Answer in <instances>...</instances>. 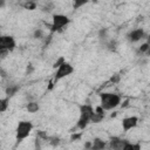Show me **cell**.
<instances>
[{
	"instance_id": "obj_11",
	"label": "cell",
	"mask_w": 150,
	"mask_h": 150,
	"mask_svg": "<svg viewBox=\"0 0 150 150\" xmlns=\"http://www.w3.org/2000/svg\"><path fill=\"white\" fill-rule=\"evenodd\" d=\"M104 109L101 107V105H98L96 109H95V115L93 116V118H91V122L93 123H100L103 118H104Z\"/></svg>"
},
{
	"instance_id": "obj_27",
	"label": "cell",
	"mask_w": 150,
	"mask_h": 150,
	"mask_svg": "<svg viewBox=\"0 0 150 150\" xmlns=\"http://www.w3.org/2000/svg\"><path fill=\"white\" fill-rule=\"evenodd\" d=\"M0 73H1V77H2V79H5V77H6V76H7V75H6V73H5V70H4V69H1V70H0Z\"/></svg>"
},
{
	"instance_id": "obj_12",
	"label": "cell",
	"mask_w": 150,
	"mask_h": 150,
	"mask_svg": "<svg viewBox=\"0 0 150 150\" xmlns=\"http://www.w3.org/2000/svg\"><path fill=\"white\" fill-rule=\"evenodd\" d=\"M19 89H20V87L18 84H9V87L6 88V95H7V97L11 98L12 96H14L18 93Z\"/></svg>"
},
{
	"instance_id": "obj_10",
	"label": "cell",
	"mask_w": 150,
	"mask_h": 150,
	"mask_svg": "<svg viewBox=\"0 0 150 150\" xmlns=\"http://www.w3.org/2000/svg\"><path fill=\"white\" fill-rule=\"evenodd\" d=\"M105 146H107L105 141H103L102 138L95 137V138L91 141V149H90V150H104Z\"/></svg>"
},
{
	"instance_id": "obj_20",
	"label": "cell",
	"mask_w": 150,
	"mask_h": 150,
	"mask_svg": "<svg viewBox=\"0 0 150 150\" xmlns=\"http://www.w3.org/2000/svg\"><path fill=\"white\" fill-rule=\"evenodd\" d=\"M88 1H86V0H82V1H74L73 2V7H74V9H77V8H80L81 6H83V5H86Z\"/></svg>"
},
{
	"instance_id": "obj_25",
	"label": "cell",
	"mask_w": 150,
	"mask_h": 150,
	"mask_svg": "<svg viewBox=\"0 0 150 150\" xmlns=\"http://www.w3.org/2000/svg\"><path fill=\"white\" fill-rule=\"evenodd\" d=\"M81 136H82V134H73L71 137H70V139L71 141H77V139L81 138Z\"/></svg>"
},
{
	"instance_id": "obj_26",
	"label": "cell",
	"mask_w": 150,
	"mask_h": 150,
	"mask_svg": "<svg viewBox=\"0 0 150 150\" xmlns=\"http://www.w3.org/2000/svg\"><path fill=\"white\" fill-rule=\"evenodd\" d=\"M120 80V75H115L114 77H111V82H117Z\"/></svg>"
},
{
	"instance_id": "obj_8",
	"label": "cell",
	"mask_w": 150,
	"mask_h": 150,
	"mask_svg": "<svg viewBox=\"0 0 150 150\" xmlns=\"http://www.w3.org/2000/svg\"><path fill=\"white\" fill-rule=\"evenodd\" d=\"M144 38H145V33H144V30L142 28L134 29V30H131V32H129L127 34V40L129 42H137V41H139V40H142Z\"/></svg>"
},
{
	"instance_id": "obj_28",
	"label": "cell",
	"mask_w": 150,
	"mask_h": 150,
	"mask_svg": "<svg viewBox=\"0 0 150 150\" xmlns=\"http://www.w3.org/2000/svg\"><path fill=\"white\" fill-rule=\"evenodd\" d=\"M146 43L149 45V47H150V34L146 36Z\"/></svg>"
},
{
	"instance_id": "obj_4",
	"label": "cell",
	"mask_w": 150,
	"mask_h": 150,
	"mask_svg": "<svg viewBox=\"0 0 150 150\" xmlns=\"http://www.w3.org/2000/svg\"><path fill=\"white\" fill-rule=\"evenodd\" d=\"M69 22H70V20H69V18L67 15H63V14H54L53 15V20H52V26H50L52 33H55V32L61 30Z\"/></svg>"
},
{
	"instance_id": "obj_22",
	"label": "cell",
	"mask_w": 150,
	"mask_h": 150,
	"mask_svg": "<svg viewBox=\"0 0 150 150\" xmlns=\"http://www.w3.org/2000/svg\"><path fill=\"white\" fill-rule=\"evenodd\" d=\"M53 146H56V145H59V143H60V138L59 137H52V138H49V141H48Z\"/></svg>"
},
{
	"instance_id": "obj_17",
	"label": "cell",
	"mask_w": 150,
	"mask_h": 150,
	"mask_svg": "<svg viewBox=\"0 0 150 150\" xmlns=\"http://www.w3.org/2000/svg\"><path fill=\"white\" fill-rule=\"evenodd\" d=\"M104 46H105L107 49H109L111 52H115L116 50V47H117V43H116L115 40H109V41H107V43Z\"/></svg>"
},
{
	"instance_id": "obj_29",
	"label": "cell",
	"mask_w": 150,
	"mask_h": 150,
	"mask_svg": "<svg viewBox=\"0 0 150 150\" xmlns=\"http://www.w3.org/2000/svg\"><path fill=\"white\" fill-rule=\"evenodd\" d=\"M144 55H145V56H150V47H149V49L146 50V53H145Z\"/></svg>"
},
{
	"instance_id": "obj_18",
	"label": "cell",
	"mask_w": 150,
	"mask_h": 150,
	"mask_svg": "<svg viewBox=\"0 0 150 150\" xmlns=\"http://www.w3.org/2000/svg\"><path fill=\"white\" fill-rule=\"evenodd\" d=\"M33 38H34V39H42V38H43V32H42V29H40V28L35 29V32H34V34H33Z\"/></svg>"
},
{
	"instance_id": "obj_21",
	"label": "cell",
	"mask_w": 150,
	"mask_h": 150,
	"mask_svg": "<svg viewBox=\"0 0 150 150\" xmlns=\"http://www.w3.org/2000/svg\"><path fill=\"white\" fill-rule=\"evenodd\" d=\"M148 49H149V45L145 42V43H143V45L138 48V53H141V54H145Z\"/></svg>"
},
{
	"instance_id": "obj_3",
	"label": "cell",
	"mask_w": 150,
	"mask_h": 150,
	"mask_svg": "<svg viewBox=\"0 0 150 150\" xmlns=\"http://www.w3.org/2000/svg\"><path fill=\"white\" fill-rule=\"evenodd\" d=\"M33 130V123L30 121H20L15 129V139L18 143L22 142L26 137L29 136Z\"/></svg>"
},
{
	"instance_id": "obj_15",
	"label": "cell",
	"mask_w": 150,
	"mask_h": 150,
	"mask_svg": "<svg viewBox=\"0 0 150 150\" xmlns=\"http://www.w3.org/2000/svg\"><path fill=\"white\" fill-rule=\"evenodd\" d=\"M123 150H141V144L139 143H130V142H128L124 145Z\"/></svg>"
},
{
	"instance_id": "obj_1",
	"label": "cell",
	"mask_w": 150,
	"mask_h": 150,
	"mask_svg": "<svg viewBox=\"0 0 150 150\" xmlns=\"http://www.w3.org/2000/svg\"><path fill=\"white\" fill-rule=\"evenodd\" d=\"M79 112L80 117L77 121V128L83 130L91 122V118L95 115V110L90 104H81L79 107Z\"/></svg>"
},
{
	"instance_id": "obj_9",
	"label": "cell",
	"mask_w": 150,
	"mask_h": 150,
	"mask_svg": "<svg viewBox=\"0 0 150 150\" xmlns=\"http://www.w3.org/2000/svg\"><path fill=\"white\" fill-rule=\"evenodd\" d=\"M127 143H128L127 139H122L120 137H111L109 141V146L110 150H123Z\"/></svg>"
},
{
	"instance_id": "obj_19",
	"label": "cell",
	"mask_w": 150,
	"mask_h": 150,
	"mask_svg": "<svg viewBox=\"0 0 150 150\" xmlns=\"http://www.w3.org/2000/svg\"><path fill=\"white\" fill-rule=\"evenodd\" d=\"M64 62H66V60H64V57H62V56H61V57H59V59H57V60L55 61V63L53 64V67L57 69V68H59L60 66H62V64H63Z\"/></svg>"
},
{
	"instance_id": "obj_23",
	"label": "cell",
	"mask_w": 150,
	"mask_h": 150,
	"mask_svg": "<svg viewBox=\"0 0 150 150\" xmlns=\"http://www.w3.org/2000/svg\"><path fill=\"white\" fill-rule=\"evenodd\" d=\"M23 6H25V8H27V9H30V11H32V9H35L36 4H35V2H26Z\"/></svg>"
},
{
	"instance_id": "obj_2",
	"label": "cell",
	"mask_w": 150,
	"mask_h": 150,
	"mask_svg": "<svg viewBox=\"0 0 150 150\" xmlns=\"http://www.w3.org/2000/svg\"><path fill=\"white\" fill-rule=\"evenodd\" d=\"M101 107L104 110H112L121 103V96L114 93H102L100 94Z\"/></svg>"
},
{
	"instance_id": "obj_30",
	"label": "cell",
	"mask_w": 150,
	"mask_h": 150,
	"mask_svg": "<svg viewBox=\"0 0 150 150\" xmlns=\"http://www.w3.org/2000/svg\"><path fill=\"white\" fill-rule=\"evenodd\" d=\"M5 5V1H0V7H2Z\"/></svg>"
},
{
	"instance_id": "obj_24",
	"label": "cell",
	"mask_w": 150,
	"mask_h": 150,
	"mask_svg": "<svg viewBox=\"0 0 150 150\" xmlns=\"http://www.w3.org/2000/svg\"><path fill=\"white\" fill-rule=\"evenodd\" d=\"M8 54H9V52H8V50H6V49H0V57H1V60L6 59Z\"/></svg>"
},
{
	"instance_id": "obj_16",
	"label": "cell",
	"mask_w": 150,
	"mask_h": 150,
	"mask_svg": "<svg viewBox=\"0 0 150 150\" xmlns=\"http://www.w3.org/2000/svg\"><path fill=\"white\" fill-rule=\"evenodd\" d=\"M107 33H108V29L107 28H102L100 32H98V39L101 40V41H103L104 42V45L107 43Z\"/></svg>"
},
{
	"instance_id": "obj_7",
	"label": "cell",
	"mask_w": 150,
	"mask_h": 150,
	"mask_svg": "<svg viewBox=\"0 0 150 150\" xmlns=\"http://www.w3.org/2000/svg\"><path fill=\"white\" fill-rule=\"evenodd\" d=\"M138 123V117L137 116H129V117H124L122 120V129L123 131H129L131 129H134Z\"/></svg>"
},
{
	"instance_id": "obj_13",
	"label": "cell",
	"mask_w": 150,
	"mask_h": 150,
	"mask_svg": "<svg viewBox=\"0 0 150 150\" xmlns=\"http://www.w3.org/2000/svg\"><path fill=\"white\" fill-rule=\"evenodd\" d=\"M26 109L28 110V112H32L33 114V112H36L40 109V105H39L38 102H28Z\"/></svg>"
},
{
	"instance_id": "obj_14",
	"label": "cell",
	"mask_w": 150,
	"mask_h": 150,
	"mask_svg": "<svg viewBox=\"0 0 150 150\" xmlns=\"http://www.w3.org/2000/svg\"><path fill=\"white\" fill-rule=\"evenodd\" d=\"M8 105H9V97L6 96V97L0 100V111L1 112H5L8 108Z\"/></svg>"
},
{
	"instance_id": "obj_5",
	"label": "cell",
	"mask_w": 150,
	"mask_h": 150,
	"mask_svg": "<svg viewBox=\"0 0 150 150\" xmlns=\"http://www.w3.org/2000/svg\"><path fill=\"white\" fill-rule=\"evenodd\" d=\"M73 71H74V67H73L70 63L64 62L62 66H60V67L56 69V73H55V76H54V81L56 82V81H59V80H61V79L68 76V75H70Z\"/></svg>"
},
{
	"instance_id": "obj_6",
	"label": "cell",
	"mask_w": 150,
	"mask_h": 150,
	"mask_svg": "<svg viewBox=\"0 0 150 150\" xmlns=\"http://www.w3.org/2000/svg\"><path fill=\"white\" fill-rule=\"evenodd\" d=\"M16 47L15 39L12 35H2L0 36V49H6L9 53L13 52Z\"/></svg>"
}]
</instances>
